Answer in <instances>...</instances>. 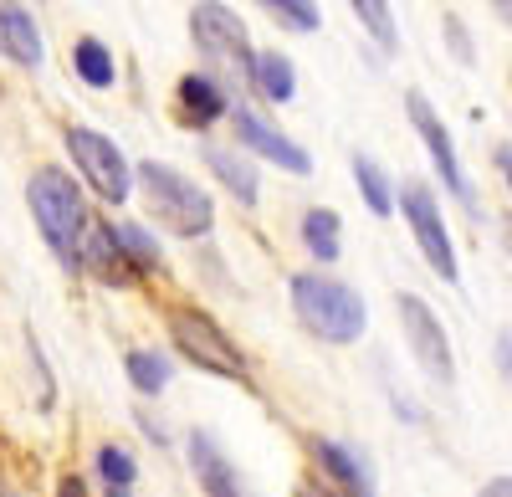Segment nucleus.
Returning a JSON list of instances; mask_svg holds the SVG:
<instances>
[{
    "instance_id": "1",
    "label": "nucleus",
    "mask_w": 512,
    "mask_h": 497,
    "mask_svg": "<svg viewBox=\"0 0 512 497\" xmlns=\"http://www.w3.org/2000/svg\"><path fill=\"white\" fill-rule=\"evenodd\" d=\"M26 200H31V216H36V231L47 236V246L57 252L62 267H77V246H82V226H88V205H82V190L72 175L62 170H36L31 185H26Z\"/></svg>"
},
{
    "instance_id": "2",
    "label": "nucleus",
    "mask_w": 512,
    "mask_h": 497,
    "mask_svg": "<svg viewBox=\"0 0 512 497\" xmlns=\"http://www.w3.org/2000/svg\"><path fill=\"white\" fill-rule=\"evenodd\" d=\"M292 308L328 344H354L364 334V323H369L364 298L354 293L349 282L323 277V272H297L292 277Z\"/></svg>"
},
{
    "instance_id": "3",
    "label": "nucleus",
    "mask_w": 512,
    "mask_h": 497,
    "mask_svg": "<svg viewBox=\"0 0 512 497\" xmlns=\"http://www.w3.org/2000/svg\"><path fill=\"white\" fill-rule=\"evenodd\" d=\"M134 175H139V190H144L149 216H154L164 231H175V236H205L210 226H216V205H210V195H205L195 180H185L180 170L144 159Z\"/></svg>"
},
{
    "instance_id": "4",
    "label": "nucleus",
    "mask_w": 512,
    "mask_h": 497,
    "mask_svg": "<svg viewBox=\"0 0 512 497\" xmlns=\"http://www.w3.org/2000/svg\"><path fill=\"white\" fill-rule=\"evenodd\" d=\"M169 339H175V349L195 369H210V375H221V380H246V354L236 349V339H226V328L210 313L175 308L169 313Z\"/></svg>"
},
{
    "instance_id": "5",
    "label": "nucleus",
    "mask_w": 512,
    "mask_h": 497,
    "mask_svg": "<svg viewBox=\"0 0 512 497\" xmlns=\"http://www.w3.org/2000/svg\"><path fill=\"white\" fill-rule=\"evenodd\" d=\"M62 144H67V154H72V164H77V175L88 180L103 200H113V205L128 200V190H134V170H128L123 149H118L108 134L82 129V123H77V129L62 134Z\"/></svg>"
},
{
    "instance_id": "6",
    "label": "nucleus",
    "mask_w": 512,
    "mask_h": 497,
    "mask_svg": "<svg viewBox=\"0 0 512 497\" xmlns=\"http://www.w3.org/2000/svg\"><path fill=\"white\" fill-rule=\"evenodd\" d=\"M190 36H195V47L210 57V62H221V67H236V77L251 82V41H246V26L231 6H221V0H200V6L190 11Z\"/></svg>"
},
{
    "instance_id": "7",
    "label": "nucleus",
    "mask_w": 512,
    "mask_h": 497,
    "mask_svg": "<svg viewBox=\"0 0 512 497\" xmlns=\"http://www.w3.org/2000/svg\"><path fill=\"white\" fill-rule=\"evenodd\" d=\"M400 211H405V221H410V231H415L420 257L431 262V272H436L441 282H456V277H461V267H456L451 231H446V221H441L436 195L425 190V185H405V190H400Z\"/></svg>"
},
{
    "instance_id": "8",
    "label": "nucleus",
    "mask_w": 512,
    "mask_h": 497,
    "mask_svg": "<svg viewBox=\"0 0 512 497\" xmlns=\"http://www.w3.org/2000/svg\"><path fill=\"white\" fill-rule=\"evenodd\" d=\"M405 113H410V123H415V134H420V144H425V154H431V164H436V175H441V185L466 205V211H477V195H472V180H466V170H461V159H456V144H451V134H446V123L436 118V108L425 103L420 93H405Z\"/></svg>"
},
{
    "instance_id": "9",
    "label": "nucleus",
    "mask_w": 512,
    "mask_h": 497,
    "mask_svg": "<svg viewBox=\"0 0 512 497\" xmlns=\"http://www.w3.org/2000/svg\"><path fill=\"white\" fill-rule=\"evenodd\" d=\"M395 308H400V323H405V339H410V354L420 359V369L431 380H441V385H451L456 380V359H451V344H446V328H441V318L425 308L415 293H400L395 298Z\"/></svg>"
},
{
    "instance_id": "10",
    "label": "nucleus",
    "mask_w": 512,
    "mask_h": 497,
    "mask_svg": "<svg viewBox=\"0 0 512 497\" xmlns=\"http://www.w3.org/2000/svg\"><path fill=\"white\" fill-rule=\"evenodd\" d=\"M231 123H236V139L251 149V154H262V159H272L277 170H287V175H308L313 170V159H308V149L303 144H292L282 129H272V123L262 118V113H251V108H236L231 113Z\"/></svg>"
},
{
    "instance_id": "11",
    "label": "nucleus",
    "mask_w": 512,
    "mask_h": 497,
    "mask_svg": "<svg viewBox=\"0 0 512 497\" xmlns=\"http://www.w3.org/2000/svg\"><path fill=\"white\" fill-rule=\"evenodd\" d=\"M77 272H93L98 282H113V287L134 282V262H128V252H123V241H118L113 226H103V221H88V226H82Z\"/></svg>"
},
{
    "instance_id": "12",
    "label": "nucleus",
    "mask_w": 512,
    "mask_h": 497,
    "mask_svg": "<svg viewBox=\"0 0 512 497\" xmlns=\"http://www.w3.org/2000/svg\"><path fill=\"white\" fill-rule=\"evenodd\" d=\"M0 57H11L21 67H41V31L21 0H0Z\"/></svg>"
},
{
    "instance_id": "13",
    "label": "nucleus",
    "mask_w": 512,
    "mask_h": 497,
    "mask_svg": "<svg viewBox=\"0 0 512 497\" xmlns=\"http://www.w3.org/2000/svg\"><path fill=\"white\" fill-rule=\"evenodd\" d=\"M190 467H195V482L205 487V497H241V482L226 462V451L216 446L210 431H195L190 436Z\"/></svg>"
},
{
    "instance_id": "14",
    "label": "nucleus",
    "mask_w": 512,
    "mask_h": 497,
    "mask_svg": "<svg viewBox=\"0 0 512 497\" xmlns=\"http://www.w3.org/2000/svg\"><path fill=\"white\" fill-rule=\"evenodd\" d=\"M313 457H318V467H323L338 487H344V497H374V477H369V467L354 457L344 441H313Z\"/></svg>"
},
{
    "instance_id": "15",
    "label": "nucleus",
    "mask_w": 512,
    "mask_h": 497,
    "mask_svg": "<svg viewBox=\"0 0 512 497\" xmlns=\"http://www.w3.org/2000/svg\"><path fill=\"white\" fill-rule=\"evenodd\" d=\"M180 113L190 118V123H216L226 108H231V98L221 93V82H210V77H200V72H190V77H180Z\"/></svg>"
},
{
    "instance_id": "16",
    "label": "nucleus",
    "mask_w": 512,
    "mask_h": 497,
    "mask_svg": "<svg viewBox=\"0 0 512 497\" xmlns=\"http://www.w3.org/2000/svg\"><path fill=\"white\" fill-rule=\"evenodd\" d=\"M251 88L262 93L267 103H287L297 93V67L282 57V52H256L251 62Z\"/></svg>"
},
{
    "instance_id": "17",
    "label": "nucleus",
    "mask_w": 512,
    "mask_h": 497,
    "mask_svg": "<svg viewBox=\"0 0 512 497\" xmlns=\"http://www.w3.org/2000/svg\"><path fill=\"white\" fill-rule=\"evenodd\" d=\"M205 170L210 175H216L241 205H256V170H251V164L241 159V154H231V149H216V144H210L205 149Z\"/></svg>"
},
{
    "instance_id": "18",
    "label": "nucleus",
    "mask_w": 512,
    "mask_h": 497,
    "mask_svg": "<svg viewBox=\"0 0 512 497\" xmlns=\"http://www.w3.org/2000/svg\"><path fill=\"white\" fill-rule=\"evenodd\" d=\"M98 482H103V497H134V482H139V462L128 457V446H98Z\"/></svg>"
},
{
    "instance_id": "19",
    "label": "nucleus",
    "mask_w": 512,
    "mask_h": 497,
    "mask_svg": "<svg viewBox=\"0 0 512 497\" xmlns=\"http://www.w3.org/2000/svg\"><path fill=\"white\" fill-rule=\"evenodd\" d=\"M72 67H77V77L88 82V88H113V77H118L113 52L103 47L98 36H82L77 41V47H72Z\"/></svg>"
},
{
    "instance_id": "20",
    "label": "nucleus",
    "mask_w": 512,
    "mask_h": 497,
    "mask_svg": "<svg viewBox=\"0 0 512 497\" xmlns=\"http://www.w3.org/2000/svg\"><path fill=\"white\" fill-rule=\"evenodd\" d=\"M123 369H128V380H134L139 395H159L169 385V375H175L169 354H159V349H134V354L123 359Z\"/></svg>"
},
{
    "instance_id": "21",
    "label": "nucleus",
    "mask_w": 512,
    "mask_h": 497,
    "mask_svg": "<svg viewBox=\"0 0 512 497\" xmlns=\"http://www.w3.org/2000/svg\"><path fill=\"white\" fill-rule=\"evenodd\" d=\"M354 6V16H359V26L374 36V47L390 57V52H400V26H395V16H390V0H349Z\"/></svg>"
},
{
    "instance_id": "22",
    "label": "nucleus",
    "mask_w": 512,
    "mask_h": 497,
    "mask_svg": "<svg viewBox=\"0 0 512 497\" xmlns=\"http://www.w3.org/2000/svg\"><path fill=\"white\" fill-rule=\"evenodd\" d=\"M354 185L364 195V205L374 216H390L395 211V195H390V180H384V170L369 159V154H354Z\"/></svg>"
},
{
    "instance_id": "23",
    "label": "nucleus",
    "mask_w": 512,
    "mask_h": 497,
    "mask_svg": "<svg viewBox=\"0 0 512 497\" xmlns=\"http://www.w3.org/2000/svg\"><path fill=\"white\" fill-rule=\"evenodd\" d=\"M303 241L318 262H338V216L333 211H308L303 216Z\"/></svg>"
},
{
    "instance_id": "24",
    "label": "nucleus",
    "mask_w": 512,
    "mask_h": 497,
    "mask_svg": "<svg viewBox=\"0 0 512 497\" xmlns=\"http://www.w3.org/2000/svg\"><path fill=\"white\" fill-rule=\"evenodd\" d=\"M262 6H267L287 31H303V36H308V31H318V26H323L318 0H262Z\"/></svg>"
},
{
    "instance_id": "25",
    "label": "nucleus",
    "mask_w": 512,
    "mask_h": 497,
    "mask_svg": "<svg viewBox=\"0 0 512 497\" xmlns=\"http://www.w3.org/2000/svg\"><path fill=\"white\" fill-rule=\"evenodd\" d=\"M118 241H123L128 262H134V272H154V267H159V246L149 241L144 226H118Z\"/></svg>"
},
{
    "instance_id": "26",
    "label": "nucleus",
    "mask_w": 512,
    "mask_h": 497,
    "mask_svg": "<svg viewBox=\"0 0 512 497\" xmlns=\"http://www.w3.org/2000/svg\"><path fill=\"white\" fill-rule=\"evenodd\" d=\"M57 497H88V482H82V477H72V472H67V477L57 482Z\"/></svg>"
},
{
    "instance_id": "27",
    "label": "nucleus",
    "mask_w": 512,
    "mask_h": 497,
    "mask_svg": "<svg viewBox=\"0 0 512 497\" xmlns=\"http://www.w3.org/2000/svg\"><path fill=\"white\" fill-rule=\"evenodd\" d=\"M451 41H456V62H472V41H466L461 21H451Z\"/></svg>"
},
{
    "instance_id": "28",
    "label": "nucleus",
    "mask_w": 512,
    "mask_h": 497,
    "mask_svg": "<svg viewBox=\"0 0 512 497\" xmlns=\"http://www.w3.org/2000/svg\"><path fill=\"white\" fill-rule=\"evenodd\" d=\"M497 359H502V375L512 380V334H502V339H497Z\"/></svg>"
},
{
    "instance_id": "29",
    "label": "nucleus",
    "mask_w": 512,
    "mask_h": 497,
    "mask_svg": "<svg viewBox=\"0 0 512 497\" xmlns=\"http://www.w3.org/2000/svg\"><path fill=\"white\" fill-rule=\"evenodd\" d=\"M482 497H512V477H492V482L482 487Z\"/></svg>"
},
{
    "instance_id": "30",
    "label": "nucleus",
    "mask_w": 512,
    "mask_h": 497,
    "mask_svg": "<svg viewBox=\"0 0 512 497\" xmlns=\"http://www.w3.org/2000/svg\"><path fill=\"white\" fill-rule=\"evenodd\" d=\"M497 170L507 175V190H512V149H497Z\"/></svg>"
},
{
    "instance_id": "31",
    "label": "nucleus",
    "mask_w": 512,
    "mask_h": 497,
    "mask_svg": "<svg viewBox=\"0 0 512 497\" xmlns=\"http://www.w3.org/2000/svg\"><path fill=\"white\" fill-rule=\"evenodd\" d=\"M297 497H333V492H323V487H313V482H303V487H297Z\"/></svg>"
},
{
    "instance_id": "32",
    "label": "nucleus",
    "mask_w": 512,
    "mask_h": 497,
    "mask_svg": "<svg viewBox=\"0 0 512 497\" xmlns=\"http://www.w3.org/2000/svg\"><path fill=\"white\" fill-rule=\"evenodd\" d=\"M492 6H497V11H502V21L512 26V0H492Z\"/></svg>"
},
{
    "instance_id": "33",
    "label": "nucleus",
    "mask_w": 512,
    "mask_h": 497,
    "mask_svg": "<svg viewBox=\"0 0 512 497\" xmlns=\"http://www.w3.org/2000/svg\"><path fill=\"white\" fill-rule=\"evenodd\" d=\"M0 497H21V492H16V487H6V482H0Z\"/></svg>"
}]
</instances>
